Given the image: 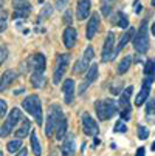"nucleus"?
I'll return each instance as SVG.
<instances>
[{
  "label": "nucleus",
  "mask_w": 155,
  "mask_h": 156,
  "mask_svg": "<svg viewBox=\"0 0 155 156\" xmlns=\"http://www.w3.org/2000/svg\"><path fill=\"white\" fill-rule=\"evenodd\" d=\"M96 107V115L99 121H107L112 116H115L118 113V105L113 99H104V101H98L95 104Z\"/></svg>",
  "instance_id": "1"
},
{
  "label": "nucleus",
  "mask_w": 155,
  "mask_h": 156,
  "mask_svg": "<svg viewBox=\"0 0 155 156\" xmlns=\"http://www.w3.org/2000/svg\"><path fill=\"white\" fill-rule=\"evenodd\" d=\"M65 116H64V111L61 110V107L59 105H51L50 107V111H48V118H47V125H45V135L50 138V136H53V133L56 131V128H57V125H59V122L64 119Z\"/></svg>",
  "instance_id": "2"
},
{
  "label": "nucleus",
  "mask_w": 155,
  "mask_h": 156,
  "mask_svg": "<svg viewBox=\"0 0 155 156\" xmlns=\"http://www.w3.org/2000/svg\"><path fill=\"white\" fill-rule=\"evenodd\" d=\"M24 108L28 111V113L36 119V122H37V125H42V107H40V99H39V96H36V94H31V96H28V98H25V101H24Z\"/></svg>",
  "instance_id": "3"
},
{
  "label": "nucleus",
  "mask_w": 155,
  "mask_h": 156,
  "mask_svg": "<svg viewBox=\"0 0 155 156\" xmlns=\"http://www.w3.org/2000/svg\"><path fill=\"white\" fill-rule=\"evenodd\" d=\"M134 48L137 53L140 54H144L147 50H149V33H147V23L143 22L140 30L137 31L135 34V39H134Z\"/></svg>",
  "instance_id": "4"
},
{
  "label": "nucleus",
  "mask_w": 155,
  "mask_h": 156,
  "mask_svg": "<svg viewBox=\"0 0 155 156\" xmlns=\"http://www.w3.org/2000/svg\"><path fill=\"white\" fill-rule=\"evenodd\" d=\"M20 121H22V111H20L19 108H13V111L8 115V119L3 122L2 128H0V136H2V138H6Z\"/></svg>",
  "instance_id": "5"
},
{
  "label": "nucleus",
  "mask_w": 155,
  "mask_h": 156,
  "mask_svg": "<svg viewBox=\"0 0 155 156\" xmlns=\"http://www.w3.org/2000/svg\"><path fill=\"white\" fill-rule=\"evenodd\" d=\"M134 91V87H127L120 96V107H121V119L123 121H130L132 116V108H130V96Z\"/></svg>",
  "instance_id": "6"
},
{
  "label": "nucleus",
  "mask_w": 155,
  "mask_h": 156,
  "mask_svg": "<svg viewBox=\"0 0 155 156\" xmlns=\"http://www.w3.org/2000/svg\"><path fill=\"white\" fill-rule=\"evenodd\" d=\"M45 66H47V62H45V56L42 53H37L31 57H28V60L25 62V73L33 70V73H43L45 71Z\"/></svg>",
  "instance_id": "7"
},
{
  "label": "nucleus",
  "mask_w": 155,
  "mask_h": 156,
  "mask_svg": "<svg viewBox=\"0 0 155 156\" xmlns=\"http://www.w3.org/2000/svg\"><path fill=\"white\" fill-rule=\"evenodd\" d=\"M68 63H70V54H61L57 57L56 62V70H54V76H53V83H61L65 71L68 68Z\"/></svg>",
  "instance_id": "8"
},
{
  "label": "nucleus",
  "mask_w": 155,
  "mask_h": 156,
  "mask_svg": "<svg viewBox=\"0 0 155 156\" xmlns=\"http://www.w3.org/2000/svg\"><path fill=\"white\" fill-rule=\"evenodd\" d=\"M115 34L110 31L104 40V47H102V62H109V60H113L115 59Z\"/></svg>",
  "instance_id": "9"
},
{
  "label": "nucleus",
  "mask_w": 155,
  "mask_h": 156,
  "mask_svg": "<svg viewBox=\"0 0 155 156\" xmlns=\"http://www.w3.org/2000/svg\"><path fill=\"white\" fill-rule=\"evenodd\" d=\"M153 79H155V76H146V77H144V80H143V87H141L140 93H138L137 98H135V105H137V107H141V105L147 101Z\"/></svg>",
  "instance_id": "10"
},
{
  "label": "nucleus",
  "mask_w": 155,
  "mask_h": 156,
  "mask_svg": "<svg viewBox=\"0 0 155 156\" xmlns=\"http://www.w3.org/2000/svg\"><path fill=\"white\" fill-rule=\"evenodd\" d=\"M14 19H27L31 12V3L27 2V0H14Z\"/></svg>",
  "instance_id": "11"
},
{
  "label": "nucleus",
  "mask_w": 155,
  "mask_h": 156,
  "mask_svg": "<svg viewBox=\"0 0 155 156\" xmlns=\"http://www.w3.org/2000/svg\"><path fill=\"white\" fill-rule=\"evenodd\" d=\"M82 130L87 136H96L99 133V127L95 122V119H92V116L88 113L82 115Z\"/></svg>",
  "instance_id": "12"
},
{
  "label": "nucleus",
  "mask_w": 155,
  "mask_h": 156,
  "mask_svg": "<svg viewBox=\"0 0 155 156\" xmlns=\"http://www.w3.org/2000/svg\"><path fill=\"white\" fill-rule=\"evenodd\" d=\"M98 28H99V14L95 12L92 14L90 20H88V23H87V30H85V37L90 40L95 37V34L98 33Z\"/></svg>",
  "instance_id": "13"
},
{
  "label": "nucleus",
  "mask_w": 155,
  "mask_h": 156,
  "mask_svg": "<svg viewBox=\"0 0 155 156\" xmlns=\"http://www.w3.org/2000/svg\"><path fill=\"white\" fill-rule=\"evenodd\" d=\"M62 93H64L65 104H72L73 102V98H75V82L72 79L64 80V83H62Z\"/></svg>",
  "instance_id": "14"
},
{
  "label": "nucleus",
  "mask_w": 155,
  "mask_h": 156,
  "mask_svg": "<svg viewBox=\"0 0 155 156\" xmlns=\"http://www.w3.org/2000/svg\"><path fill=\"white\" fill-rule=\"evenodd\" d=\"M96 77H98V65H92L90 68L87 70V76H85L84 83H82L81 88H79V93H84V90L90 87V85L96 80Z\"/></svg>",
  "instance_id": "15"
},
{
  "label": "nucleus",
  "mask_w": 155,
  "mask_h": 156,
  "mask_svg": "<svg viewBox=\"0 0 155 156\" xmlns=\"http://www.w3.org/2000/svg\"><path fill=\"white\" fill-rule=\"evenodd\" d=\"M17 77V73L14 70H6L2 76V79H0V91H5L8 90V88L13 85V82L16 80Z\"/></svg>",
  "instance_id": "16"
},
{
  "label": "nucleus",
  "mask_w": 155,
  "mask_h": 156,
  "mask_svg": "<svg viewBox=\"0 0 155 156\" xmlns=\"http://www.w3.org/2000/svg\"><path fill=\"white\" fill-rule=\"evenodd\" d=\"M90 8H92V2L90 0H79L78 2V11H76V16L79 20H85L90 14Z\"/></svg>",
  "instance_id": "17"
},
{
  "label": "nucleus",
  "mask_w": 155,
  "mask_h": 156,
  "mask_svg": "<svg viewBox=\"0 0 155 156\" xmlns=\"http://www.w3.org/2000/svg\"><path fill=\"white\" fill-rule=\"evenodd\" d=\"M76 39H78V31L72 27H68L67 30L64 31V45L67 48H73L75 43H76Z\"/></svg>",
  "instance_id": "18"
},
{
  "label": "nucleus",
  "mask_w": 155,
  "mask_h": 156,
  "mask_svg": "<svg viewBox=\"0 0 155 156\" xmlns=\"http://www.w3.org/2000/svg\"><path fill=\"white\" fill-rule=\"evenodd\" d=\"M146 122L150 125H155V98L149 99L146 105Z\"/></svg>",
  "instance_id": "19"
},
{
  "label": "nucleus",
  "mask_w": 155,
  "mask_h": 156,
  "mask_svg": "<svg viewBox=\"0 0 155 156\" xmlns=\"http://www.w3.org/2000/svg\"><path fill=\"white\" fill-rule=\"evenodd\" d=\"M112 23H115V25H118L120 28H127L129 27V17L123 12V11H118L115 16H113V20H110Z\"/></svg>",
  "instance_id": "20"
},
{
  "label": "nucleus",
  "mask_w": 155,
  "mask_h": 156,
  "mask_svg": "<svg viewBox=\"0 0 155 156\" xmlns=\"http://www.w3.org/2000/svg\"><path fill=\"white\" fill-rule=\"evenodd\" d=\"M62 153L64 156H73L75 154V138L68 136L62 144Z\"/></svg>",
  "instance_id": "21"
},
{
  "label": "nucleus",
  "mask_w": 155,
  "mask_h": 156,
  "mask_svg": "<svg viewBox=\"0 0 155 156\" xmlns=\"http://www.w3.org/2000/svg\"><path fill=\"white\" fill-rule=\"evenodd\" d=\"M134 33H135V30L134 28H129L124 34H123V37H121V40H120V43H118V47H116V50H115V54H118L126 45H127V43H129V40L132 39V37H134Z\"/></svg>",
  "instance_id": "22"
},
{
  "label": "nucleus",
  "mask_w": 155,
  "mask_h": 156,
  "mask_svg": "<svg viewBox=\"0 0 155 156\" xmlns=\"http://www.w3.org/2000/svg\"><path fill=\"white\" fill-rule=\"evenodd\" d=\"M45 76H43V73H33L31 74V85L34 88H43L45 87Z\"/></svg>",
  "instance_id": "23"
},
{
  "label": "nucleus",
  "mask_w": 155,
  "mask_h": 156,
  "mask_svg": "<svg viewBox=\"0 0 155 156\" xmlns=\"http://www.w3.org/2000/svg\"><path fill=\"white\" fill-rule=\"evenodd\" d=\"M130 65H132V56H126V57L120 62L116 73H118V74H124V73H127L129 68H130Z\"/></svg>",
  "instance_id": "24"
},
{
  "label": "nucleus",
  "mask_w": 155,
  "mask_h": 156,
  "mask_svg": "<svg viewBox=\"0 0 155 156\" xmlns=\"http://www.w3.org/2000/svg\"><path fill=\"white\" fill-rule=\"evenodd\" d=\"M31 135V147H33V151L36 156H40L42 154V148H40V142H39V138L36 135V131H30Z\"/></svg>",
  "instance_id": "25"
},
{
  "label": "nucleus",
  "mask_w": 155,
  "mask_h": 156,
  "mask_svg": "<svg viewBox=\"0 0 155 156\" xmlns=\"http://www.w3.org/2000/svg\"><path fill=\"white\" fill-rule=\"evenodd\" d=\"M30 131H31V122H30V121H24L22 127L16 131V136H17L19 139H22V138H25Z\"/></svg>",
  "instance_id": "26"
},
{
  "label": "nucleus",
  "mask_w": 155,
  "mask_h": 156,
  "mask_svg": "<svg viewBox=\"0 0 155 156\" xmlns=\"http://www.w3.org/2000/svg\"><path fill=\"white\" fill-rule=\"evenodd\" d=\"M65 133H67V119H62L61 122H59V125H57V128H56V138L61 141L64 136H65Z\"/></svg>",
  "instance_id": "27"
},
{
  "label": "nucleus",
  "mask_w": 155,
  "mask_h": 156,
  "mask_svg": "<svg viewBox=\"0 0 155 156\" xmlns=\"http://www.w3.org/2000/svg\"><path fill=\"white\" fill-rule=\"evenodd\" d=\"M144 76H155V59L150 57L144 65Z\"/></svg>",
  "instance_id": "28"
},
{
  "label": "nucleus",
  "mask_w": 155,
  "mask_h": 156,
  "mask_svg": "<svg viewBox=\"0 0 155 156\" xmlns=\"http://www.w3.org/2000/svg\"><path fill=\"white\" fill-rule=\"evenodd\" d=\"M85 70H88V62H85L84 59L78 60V62L75 63V66H73V71H75L76 74H81V73L85 71Z\"/></svg>",
  "instance_id": "29"
},
{
  "label": "nucleus",
  "mask_w": 155,
  "mask_h": 156,
  "mask_svg": "<svg viewBox=\"0 0 155 156\" xmlns=\"http://www.w3.org/2000/svg\"><path fill=\"white\" fill-rule=\"evenodd\" d=\"M20 148H22V141L19 138L14 139V141H11V142H8V151L9 153H17Z\"/></svg>",
  "instance_id": "30"
},
{
  "label": "nucleus",
  "mask_w": 155,
  "mask_h": 156,
  "mask_svg": "<svg viewBox=\"0 0 155 156\" xmlns=\"http://www.w3.org/2000/svg\"><path fill=\"white\" fill-rule=\"evenodd\" d=\"M93 57H95V51H93V48H92V47H87V50L84 51V57H82V59H84L85 62L90 63V60H92Z\"/></svg>",
  "instance_id": "31"
},
{
  "label": "nucleus",
  "mask_w": 155,
  "mask_h": 156,
  "mask_svg": "<svg viewBox=\"0 0 155 156\" xmlns=\"http://www.w3.org/2000/svg\"><path fill=\"white\" fill-rule=\"evenodd\" d=\"M113 131H115V133H126V131H127V127H126L124 121H118V122L115 124V127H113Z\"/></svg>",
  "instance_id": "32"
},
{
  "label": "nucleus",
  "mask_w": 155,
  "mask_h": 156,
  "mask_svg": "<svg viewBox=\"0 0 155 156\" xmlns=\"http://www.w3.org/2000/svg\"><path fill=\"white\" fill-rule=\"evenodd\" d=\"M138 138H140L141 141H144V139L149 138V130H147L146 127H143V125L138 127Z\"/></svg>",
  "instance_id": "33"
},
{
  "label": "nucleus",
  "mask_w": 155,
  "mask_h": 156,
  "mask_svg": "<svg viewBox=\"0 0 155 156\" xmlns=\"http://www.w3.org/2000/svg\"><path fill=\"white\" fill-rule=\"evenodd\" d=\"M8 57V48L5 45H0V65H2Z\"/></svg>",
  "instance_id": "34"
},
{
  "label": "nucleus",
  "mask_w": 155,
  "mask_h": 156,
  "mask_svg": "<svg viewBox=\"0 0 155 156\" xmlns=\"http://www.w3.org/2000/svg\"><path fill=\"white\" fill-rule=\"evenodd\" d=\"M51 12H53V6L51 5H45L43 9H42V12H40V17H50Z\"/></svg>",
  "instance_id": "35"
},
{
  "label": "nucleus",
  "mask_w": 155,
  "mask_h": 156,
  "mask_svg": "<svg viewBox=\"0 0 155 156\" xmlns=\"http://www.w3.org/2000/svg\"><path fill=\"white\" fill-rule=\"evenodd\" d=\"M6 27H8V23H6V14L2 12V14H0V33L5 31Z\"/></svg>",
  "instance_id": "36"
},
{
  "label": "nucleus",
  "mask_w": 155,
  "mask_h": 156,
  "mask_svg": "<svg viewBox=\"0 0 155 156\" xmlns=\"http://www.w3.org/2000/svg\"><path fill=\"white\" fill-rule=\"evenodd\" d=\"M5 115H6V102L0 99V119L5 118Z\"/></svg>",
  "instance_id": "37"
},
{
  "label": "nucleus",
  "mask_w": 155,
  "mask_h": 156,
  "mask_svg": "<svg viewBox=\"0 0 155 156\" xmlns=\"http://www.w3.org/2000/svg\"><path fill=\"white\" fill-rule=\"evenodd\" d=\"M67 3H68V0H57V2H56V8L62 11V9L67 8Z\"/></svg>",
  "instance_id": "38"
},
{
  "label": "nucleus",
  "mask_w": 155,
  "mask_h": 156,
  "mask_svg": "<svg viewBox=\"0 0 155 156\" xmlns=\"http://www.w3.org/2000/svg\"><path fill=\"white\" fill-rule=\"evenodd\" d=\"M141 2H140V0H137V2H134V12L135 14H140L141 12Z\"/></svg>",
  "instance_id": "39"
},
{
  "label": "nucleus",
  "mask_w": 155,
  "mask_h": 156,
  "mask_svg": "<svg viewBox=\"0 0 155 156\" xmlns=\"http://www.w3.org/2000/svg\"><path fill=\"white\" fill-rule=\"evenodd\" d=\"M64 23H65V25H70V23H72V12H70V11L65 12V16H64Z\"/></svg>",
  "instance_id": "40"
},
{
  "label": "nucleus",
  "mask_w": 155,
  "mask_h": 156,
  "mask_svg": "<svg viewBox=\"0 0 155 156\" xmlns=\"http://www.w3.org/2000/svg\"><path fill=\"white\" fill-rule=\"evenodd\" d=\"M109 12H110V6L107 3H102V14L104 16H109Z\"/></svg>",
  "instance_id": "41"
},
{
  "label": "nucleus",
  "mask_w": 155,
  "mask_h": 156,
  "mask_svg": "<svg viewBox=\"0 0 155 156\" xmlns=\"http://www.w3.org/2000/svg\"><path fill=\"white\" fill-rule=\"evenodd\" d=\"M144 154H146V148L144 147H140L137 150V153H135V156H144Z\"/></svg>",
  "instance_id": "42"
},
{
  "label": "nucleus",
  "mask_w": 155,
  "mask_h": 156,
  "mask_svg": "<svg viewBox=\"0 0 155 156\" xmlns=\"http://www.w3.org/2000/svg\"><path fill=\"white\" fill-rule=\"evenodd\" d=\"M17 156H27V148H20L19 153H17Z\"/></svg>",
  "instance_id": "43"
},
{
  "label": "nucleus",
  "mask_w": 155,
  "mask_h": 156,
  "mask_svg": "<svg viewBox=\"0 0 155 156\" xmlns=\"http://www.w3.org/2000/svg\"><path fill=\"white\" fill-rule=\"evenodd\" d=\"M150 33L155 36V22H153V23H152V27H150Z\"/></svg>",
  "instance_id": "44"
},
{
  "label": "nucleus",
  "mask_w": 155,
  "mask_h": 156,
  "mask_svg": "<svg viewBox=\"0 0 155 156\" xmlns=\"http://www.w3.org/2000/svg\"><path fill=\"white\" fill-rule=\"evenodd\" d=\"M98 144H99V139H98V138H95V144H93V147H96Z\"/></svg>",
  "instance_id": "45"
},
{
  "label": "nucleus",
  "mask_w": 155,
  "mask_h": 156,
  "mask_svg": "<svg viewBox=\"0 0 155 156\" xmlns=\"http://www.w3.org/2000/svg\"><path fill=\"white\" fill-rule=\"evenodd\" d=\"M150 148H152V150L155 151V141H153V144H152V147H150Z\"/></svg>",
  "instance_id": "46"
},
{
  "label": "nucleus",
  "mask_w": 155,
  "mask_h": 156,
  "mask_svg": "<svg viewBox=\"0 0 155 156\" xmlns=\"http://www.w3.org/2000/svg\"><path fill=\"white\" fill-rule=\"evenodd\" d=\"M3 6V0H0V8H2Z\"/></svg>",
  "instance_id": "47"
},
{
  "label": "nucleus",
  "mask_w": 155,
  "mask_h": 156,
  "mask_svg": "<svg viewBox=\"0 0 155 156\" xmlns=\"http://www.w3.org/2000/svg\"><path fill=\"white\" fill-rule=\"evenodd\" d=\"M152 6H155V0H152Z\"/></svg>",
  "instance_id": "48"
},
{
  "label": "nucleus",
  "mask_w": 155,
  "mask_h": 156,
  "mask_svg": "<svg viewBox=\"0 0 155 156\" xmlns=\"http://www.w3.org/2000/svg\"><path fill=\"white\" fill-rule=\"evenodd\" d=\"M0 156H3V153H2V151H0Z\"/></svg>",
  "instance_id": "49"
}]
</instances>
